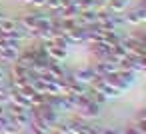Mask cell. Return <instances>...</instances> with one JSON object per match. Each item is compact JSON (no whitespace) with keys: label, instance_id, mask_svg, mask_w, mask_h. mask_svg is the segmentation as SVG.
I'll return each instance as SVG.
<instances>
[{"label":"cell","instance_id":"6da1fadb","mask_svg":"<svg viewBox=\"0 0 146 134\" xmlns=\"http://www.w3.org/2000/svg\"><path fill=\"white\" fill-rule=\"evenodd\" d=\"M56 134H66V132H62V130H60V132H56Z\"/></svg>","mask_w":146,"mask_h":134}]
</instances>
